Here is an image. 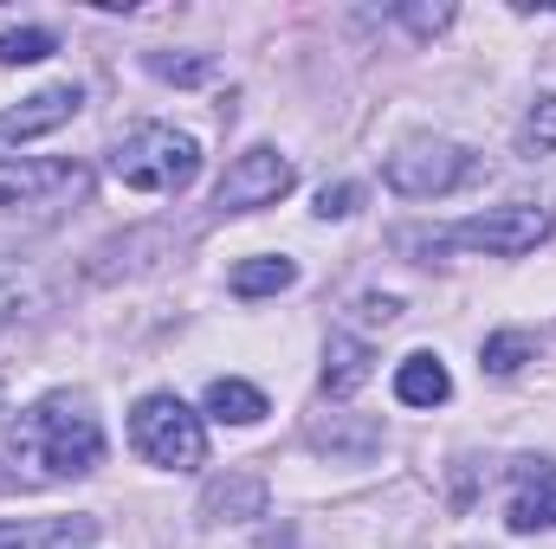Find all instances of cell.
<instances>
[{
  "mask_svg": "<svg viewBox=\"0 0 556 549\" xmlns=\"http://www.w3.org/2000/svg\"><path fill=\"white\" fill-rule=\"evenodd\" d=\"M104 426L78 395H46L0 426V491H39L98 472Z\"/></svg>",
  "mask_w": 556,
  "mask_h": 549,
  "instance_id": "obj_1",
  "label": "cell"
},
{
  "mask_svg": "<svg viewBox=\"0 0 556 549\" xmlns=\"http://www.w3.org/2000/svg\"><path fill=\"white\" fill-rule=\"evenodd\" d=\"M91 188V168L85 162H65V155H46V162H0V233H26V227H46L59 220L72 201H85Z\"/></svg>",
  "mask_w": 556,
  "mask_h": 549,
  "instance_id": "obj_2",
  "label": "cell"
},
{
  "mask_svg": "<svg viewBox=\"0 0 556 549\" xmlns=\"http://www.w3.org/2000/svg\"><path fill=\"white\" fill-rule=\"evenodd\" d=\"M111 175L137 194H181L201 175V142L175 124H142L111 149Z\"/></svg>",
  "mask_w": 556,
  "mask_h": 549,
  "instance_id": "obj_3",
  "label": "cell"
},
{
  "mask_svg": "<svg viewBox=\"0 0 556 549\" xmlns=\"http://www.w3.org/2000/svg\"><path fill=\"white\" fill-rule=\"evenodd\" d=\"M556 227V207L544 201H511V207H492V214H472V220H459V227H446V233H433V240H420L427 253H446V246H459V253H492V259H518V253H531V246H544Z\"/></svg>",
  "mask_w": 556,
  "mask_h": 549,
  "instance_id": "obj_4",
  "label": "cell"
},
{
  "mask_svg": "<svg viewBox=\"0 0 556 549\" xmlns=\"http://www.w3.org/2000/svg\"><path fill=\"white\" fill-rule=\"evenodd\" d=\"M130 446H137L149 465L162 472H194L207 459V433H201V413L175 395H142L130 413Z\"/></svg>",
  "mask_w": 556,
  "mask_h": 549,
  "instance_id": "obj_5",
  "label": "cell"
},
{
  "mask_svg": "<svg viewBox=\"0 0 556 549\" xmlns=\"http://www.w3.org/2000/svg\"><path fill=\"white\" fill-rule=\"evenodd\" d=\"M472 175H479V155H472V149H459V142H446V137L402 142V149L389 155V168H382V181H389L395 194H408V201L453 194V188H466Z\"/></svg>",
  "mask_w": 556,
  "mask_h": 549,
  "instance_id": "obj_6",
  "label": "cell"
},
{
  "mask_svg": "<svg viewBox=\"0 0 556 549\" xmlns=\"http://www.w3.org/2000/svg\"><path fill=\"white\" fill-rule=\"evenodd\" d=\"M291 181H298V168L278 155V149H247V155H233V168L220 175V188H214V207L220 214H253V207H273L291 194Z\"/></svg>",
  "mask_w": 556,
  "mask_h": 549,
  "instance_id": "obj_7",
  "label": "cell"
},
{
  "mask_svg": "<svg viewBox=\"0 0 556 549\" xmlns=\"http://www.w3.org/2000/svg\"><path fill=\"white\" fill-rule=\"evenodd\" d=\"M78 104H85V91H78V85H52V91L20 98L13 111H0V155H7V149H20V142H33V137H46V130H59V124H72V117H78Z\"/></svg>",
  "mask_w": 556,
  "mask_h": 549,
  "instance_id": "obj_8",
  "label": "cell"
},
{
  "mask_svg": "<svg viewBox=\"0 0 556 549\" xmlns=\"http://www.w3.org/2000/svg\"><path fill=\"white\" fill-rule=\"evenodd\" d=\"M505 524L511 531H556V459H518Z\"/></svg>",
  "mask_w": 556,
  "mask_h": 549,
  "instance_id": "obj_9",
  "label": "cell"
},
{
  "mask_svg": "<svg viewBox=\"0 0 556 549\" xmlns=\"http://www.w3.org/2000/svg\"><path fill=\"white\" fill-rule=\"evenodd\" d=\"M369 375H376V349L363 336H350V330H330V343H324V395L350 401Z\"/></svg>",
  "mask_w": 556,
  "mask_h": 549,
  "instance_id": "obj_10",
  "label": "cell"
},
{
  "mask_svg": "<svg viewBox=\"0 0 556 549\" xmlns=\"http://www.w3.org/2000/svg\"><path fill=\"white\" fill-rule=\"evenodd\" d=\"M98 537V518H33V524H0V549H78Z\"/></svg>",
  "mask_w": 556,
  "mask_h": 549,
  "instance_id": "obj_11",
  "label": "cell"
},
{
  "mask_svg": "<svg viewBox=\"0 0 556 549\" xmlns=\"http://www.w3.org/2000/svg\"><path fill=\"white\" fill-rule=\"evenodd\" d=\"M395 395H402L408 408H440V401L453 395V375H446V362H440V356L415 349V356L395 369Z\"/></svg>",
  "mask_w": 556,
  "mask_h": 549,
  "instance_id": "obj_12",
  "label": "cell"
},
{
  "mask_svg": "<svg viewBox=\"0 0 556 549\" xmlns=\"http://www.w3.org/2000/svg\"><path fill=\"white\" fill-rule=\"evenodd\" d=\"M207 413L220 426H253V420H266V395L240 375H220V382H207Z\"/></svg>",
  "mask_w": 556,
  "mask_h": 549,
  "instance_id": "obj_13",
  "label": "cell"
},
{
  "mask_svg": "<svg viewBox=\"0 0 556 549\" xmlns=\"http://www.w3.org/2000/svg\"><path fill=\"white\" fill-rule=\"evenodd\" d=\"M291 284H298V266L291 259H247V266H233V278H227L233 297H273V291H291Z\"/></svg>",
  "mask_w": 556,
  "mask_h": 549,
  "instance_id": "obj_14",
  "label": "cell"
},
{
  "mask_svg": "<svg viewBox=\"0 0 556 549\" xmlns=\"http://www.w3.org/2000/svg\"><path fill=\"white\" fill-rule=\"evenodd\" d=\"M531 356H538V343H531L525 330H498V336H485V349H479V369H485V375H518Z\"/></svg>",
  "mask_w": 556,
  "mask_h": 549,
  "instance_id": "obj_15",
  "label": "cell"
},
{
  "mask_svg": "<svg viewBox=\"0 0 556 549\" xmlns=\"http://www.w3.org/2000/svg\"><path fill=\"white\" fill-rule=\"evenodd\" d=\"M551 149H556V91H544V98L531 104V117L518 124V155L538 162V155H551Z\"/></svg>",
  "mask_w": 556,
  "mask_h": 549,
  "instance_id": "obj_16",
  "label": "cell"
},
{
  "mask_svg": "<svg viewBox=\"0 0 556 549\" xmlns=\"http://www.w3.org/2000/svg\"><path fill=\"white\" fill-rule=\"evenodd\" d=\"M59 52V39L46 33V26H13V33H0V65H39V59H52Z\"/></svg>",
  "mask_w": 556,
  "mask_h": 549,
  "instance_id": "obj_17",
  "label": "cell"
},
{
  "mask_svg": "<svg viewBox=\"0 0 556 549\" xmlns=\"http://www.w3.org/2000/svg\"><path fill=\"white\" fill-rule=\"evenodd\" d=\"M149 72L155 78H168V85H207L214 78V59H168V52H149Z\"/></svg>",
  "mask_w": 556,
  "mask_h": 549,
  "instance_id": "obj_18",
  "label": "cell"
},
{
  "mask_svg": "<svg viewBox=\"0 0 556 549\" xmlns=\"http://www.w3.org/2000/svg\"><path fill=\"white\" fill-rule=\"evenodd\" d=\"M356 201H363V188H356V181H337V188L317 194V220H350Z\"/></svg>",
  "mask_w": 556,
  "mask_h": 549,
  "instance_id": "obj_19",
  "label": "cell"
},
{
  "mask_svg": "<svg viewBox=\"0 0 556 549\" xmlns=\"http://www.w3.org/2000/svg\"><path fill=\"white\" fill-rule=\"evenodd\" d=\"M20 310H26V278H20L13 266H7V259H0V330H7Z\"/></svg>",
  "mask_w": 556,
  "mask_h": 549,
  "instance_id": "obj_20",
  "label": "cell"
},
{
  "mask_svg": "<svg viewBox=\"0 0 556 549\" xmlns=\"http://www.w3.org/2000/svg\"><path fill=\"white\" fill-rule=\"evenodd\" d=\"M402 20H408V26H415V33H440V26H446V20H453V7H433V13H427V7H408V13H402Z\"/></svg>",
  "mask_w": 556,
  "mask_h": 549,
  "instance_id": "obj_21",
  "label": "cell"
}]
</instances>
